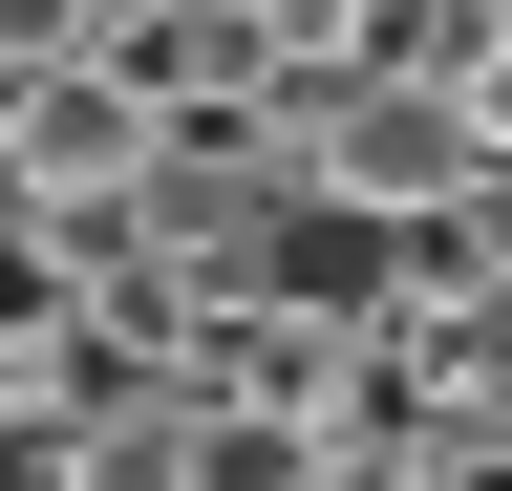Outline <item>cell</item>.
Masks as SVG:
<instances>
[{"mask_svg":"<svg viewBox=\"0 0 512 491\" xmlns=\"http://www.w3.org/2000/svg\"><path fill=\"white\" fill-rule=\"evenodd\" d=\"M128 257H150L171 299H278L299 171L256 150V129H150V171H128Z\"/></svg>","mask_w":512,"mask_h":491,"instance_id":"6da1fadb","label":"cell"},{"mask_svg":"<svg viewBox=\"0 0 512 491\" xmlns=\"http://www.w3.org/2000/svg\"><path fill=\"white\" fill-rule=\"evenodd\" d=\"M171 491H320V449L278 406H171Z\"/></svg>","mask_w":512,"mask_h":491,"instance_id":"7a4b0ae2","label":"cell"},{"mask_svg":"<svg viewBox=\"0 0 512 491\" xmlns=\"http://www.w3.org/2000/svg\"><path fill=\"white\" fill-rule=\"evenodd\" d=\"M64 491H171V406H128V427H64Z\"/></svg>","mask_w":512,"mask_h":491,"instance_id":"3957f363","label":"cell"},{"mask_svg":"<svg viewBox=\"0 0 512 491\" xmlns=\"http://www.w3.org/2000/svg\"><path fill=\"white\" fill-rule=\"evenodd\" d=\"M448 129H470V171H491V193H512V22L470 43V86H448Z\"/></svg>","mask_w":512,"mask_h":491,"instance_id":"277c9868","label":"cell"},{"mask_svg":"<svg viewBox=\"0 0 512 491\" xmlns=\"http://www.w3.org/2000/svg\"><path fill=\"white\" fill-rule=\"evenodd\" d=\"M0 65H86V0H0Z\"/></svg>","mask_w":512,"mask_h":491,"instance_id":"5b68a950","label":"cell"}]
</instances>
